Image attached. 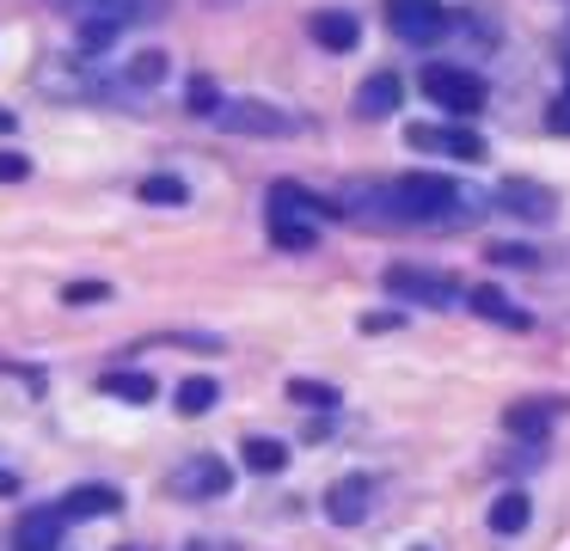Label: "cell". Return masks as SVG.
<instances>
[{
  "label": "cell",
  "instance_id": "obj_1",
  "mask_svg": "<svg viewBox=\"0 0 570 551\" xmlns=\"http://www.w3.org/2000/svg\"><path fill=\"white\" fill-rule=\"evenodd\" d=\"M337 215L332 203H320L313 190H301V184H271V196H264V227H271V245H283V252H313L320 245V220Z\"/></svg>",
  "mask_w": 570,
  "mask_h": 551
},
{
  "label": "cell",
  "instance_id": "obj_2",
  "mask_svg": "<svg viewBox=\"0 0 570 551\" xmlns=\"http://www.w3.org/2000/svg\"><path fill=\"white\" fill-rule=\"evenodd\" d=\"M62 7H68V19L80 24L87 49H105V43H117L129 24H154L173 0H62Z\"/></svg>",
  "mask_w": 570,
  "mask_h": 551
},
{
  "label": "cell",
  "instance_id": "obj_3",
  "mask_svg": "<svg viewBox=\"0 0 570 551\" xmlns=\"http://www.w3.org/2000/svg\"><path fill=\"white\" fill-rule=\"evenodd\" d=\"M423 92H430V105H442L448 117H479L484 98H491V86H484V73L460 68V61H430L423 68Z\"/></svg>",
  "mask_w": 570,
  "mask_h": 551
},
{
  "label": "cell",
  "instance_id": "obj_4",
  "mask_svg": "<svg viewBox=\"0 0 570 551\" xmlns=\"http://www.w3.org/2000/svg\"><path fill=\"white\" fill-rule=\"evenodd\" d=\"M381 282H386V294H393V301H411V306H460V301H466V288H460L454 276L423 269V264H393Z\"/></svg>",
  "mask_w": 570,
  "mask_h": 551
},
{
  "label": "cell",
  "instance_id": "obj_5",
  "mask_svg": "<svg viewBox=\"0 0 570 551\" xmlns=\"http://www.w3.org/2000/svg\"><path fill=\"white\" fill-rule=\"evenodd\" d=\"M215 122H222L227 135H258V141H271V135H295V129H301L295 110L264 105V98H222Z\"/></svg>",
  "mask_w": 570,
  "mask_h": 551
},
{
  "label": "cell",
  "instance_id": "obj_6",
  "mask_svg": "<svg viewBox=\"0 0 570 551\" xmlns=\"http://www.w3.org/2000/svg\"><path fill=\"white\" fill-rule=\"evenodd\" d=\"M405 141L417 147V154H442V159H466V166H479L491 147H484L479 129H466V122H411Z\"/></svg>",
  "mask_w": 570,
  "mask_h": 551
},
{
  "label": "cell",
  "instance_id": "obj_7",
  "mask_svg": "<svg viewBox=\"0 0 570 551\" xmlns=\"http://www.w3.org/2000/svg\"><path fill=\"white\" fill-rule=\"evenodd\" d=\"M227 484H234V465L222 453H190L185 465H173V496L185 502H215L227 496Z\"/></svg>",
  "mask_w": 570,
  "mask_h": 551
},
{
  "label": "cell",
  "instance_id": "obj_8",
  "mask_svg": "<svg viewBox=\"0 0 570 551\" xmlns=\"http://www.w3.org/2000/svg\"><path fill=\"white\" fill-rule=\"evenodd\" d=\"M386 24L399 43H435L448 31V7L442 0H386Z\"/></svg>",
  "mask_w": 570,
  "mask_h": 551
},
{
  "label": "cell",
  "instance_id": "obj_9",
  "mask_svg": "<svg viewBox=\"0 0 570 551\" xmlns=\"http://www.w3.org/2000/svg\"><path fill=\"white\" fill-rule=\"evenodd\" d=\"M368 509H374V478L368 472H350V478H337V484L325 490V514H332L337 527H362Z\"/></svg>",
  "mask_w": 570,
  "mask_h": 551
},
{
  "label": "cell",
  "instance_id": "obj_10",
  "mask_svg": "<svg viewBox=\"0 0 570 551\" xmlns=\"http://www.w3.org/2000/svg\"><path fill=\"white\" fill-rule=\"evenodd\" d=\"M497 208H509V215H521V220H552L558 215V196L546 190V184H533V178H503Z\"/></svg>",
  "mask_w": 570,
  "mask_h": 551
},
{
  "label": "cell",
  "instance_id": "obj_11",
  "mask_svg": "<svg viewBox=\"0 0 570 551\" xmlns=\"http://www.w3.org/2000/svg\"><path fill=\"white\" fill-rule=\"evenodd\" d=\"M564 411H570V399H521V404H509V411H503V429H509V435H521V441H540Z\"/></svg>",
  "mask_w": 570,
  "mask_h": 551
},
{
  "label": "cell",
  "instance_id": "obj_12",
  "mask_svg": "<svg viewBox=\"0 0 570 551\" xmlns=\"http://www.w3.org/2000/svg\"><path fill=\"white\" fill-rule=\"evenodd\" d=\"M466 313L491 318V325H503V331H528V325H533L528 306H515L503 288H466Z\"/></svg>",
  "mask_w": 570,
  "mask_h": 551
},
{
  "label": "cell",
  "instance_id": "obj_13",
  "mask_svg": "<svg viewBox=\"0 0 570 551\" xmlns=\"http://www.w3.org/2000/svg\"><path fill=\"white\" fill-rule=\"evenodd\" d=\"M313 37H320V49H332V56H350L362 24H356V12H344V7H320L313 12Z\"/></svg>",
  "mask_w": 570,
  "mask_h": 551
},
{
  "label": "cell",
  "instance_id": "obj_14",
  "mask_svg": "<svg viewBox=\"0 0 570 551\" xmlns=\"http://www.w3.org/2000/svg\"><path fill=\"white\" fill-rule=\"evenodd\" d=\"M56 509L68 514V521H92V514H117L124 509V490H111V484H80V490H68Z\"/></svg>",
  "mask_w": 570,
  "mask_h": 551
},
{
  "label": "cell",
  "instance_id": "obj_15",
  "mask_svg": "<svg viewBox=\"0 0 570 551\" xmlns=\"http://www.w3.org/2000/svg\"><path fill=\"white\" fill-rule=\"evenodd\" d=\"M399 73H368V80L356 86V117H368V122H381V117H393L399 110Z\"/></svg>",
  "mask_w": 570,
  "mask_h": 551
},
{
  "label": "cell",
  "instance_id": "obj_16",
  "mask_svg": "<svg viewBox=\"0 0 570 551\" xmlns=\"http://www.w3.org/2000/svg\"><path fill=\"white\" fill-rule=\"evenodd\" d=\"M62 527H68L62 509H31L19 521V551H56L62 545Z\"/></svg>",
  "mask_w": 570,
  "mask_h": 551
},
{
  "label": "cell",
  "instance_id": "obj_17",
  "mask_svg": "<svg viewBox=\"0 0 570 551\" xmlns=\"http://www.w3.org/2000/svg\"><path fill=\"white\" fill-rule=\"evenodd\" d=\"M533 521V502L521 496V490H503V496L491 502V533H503V539H515L521 527Z\"/></svg>",
  "mask_w": 570,
  "mask_h": 551
},
{
  "label": "cell",
  "instance_id": "obj_18",
  "mask_svg": "<svg viewBox=\"0 0 570 551\" xmlns=\"http://www.w3.org/2000/svg\"><path fill=\"white\" fill-rule=\"evenodd\" d=\"M99 386L111 392V399H124V404H148L154 392H160V386H154V374H141V367H117V374L99 380Z\"/></svg>",
  "mask_w": 570,
  "mask_h": 551
},
{
  "label": "cell",
  "instance_id": "obj_19",
  "mask_svg": "<svg viewBox=\"0 0 570 551\" xmlns=\"http://www.w3.org/2000/svg\"><path fill=\"white\" fill-rule=\"evenodd\" d=\"M141 203H154V208H178V203H185V178H173V171H154V178H141Z\"/></svg>",
  "mask_w": 570,
  "mask_h": 551
},
{
  "label": "cell",
  "instance_id": "obj_20",
  "mask_svg": "<svg viewBox=\"0 0 570 551\" xmlns=\"http://www.w3.org/2000/svg\"><path fill=\"white\" fill-rule=\"evenodd\" d=\"M246 465H252V472H283V465H288V447H283L276 435H252V441H246Z\"/></svg>",
  "mask_w": 570,
  "mask_h": 551
},
{
  "label": "cell",
  "instance_id": "obj_21",
  "mask_svg": "<svg viewBox=\"0 0 570 551\" xmlns=\"http://www.w3.org/2000/svg\"><path fill=\"white\" fill-rule=\"evenodd\" d=\"M166 80V56L160 49H141V56L124 61V86H160Z\"/></svg>",
  "mask_w": 570,
  "mask_h": 551
},
{
  "label": "cell",
  "instance_id": "obj_22",
  "mask_svg": "<svg viewBox=\"0 0 570 551\" xmlns=\"http://www.w3.org/2000/svg\"><path fill=\"white\" fill-rule=\"evenodd\" d=\"M215 399H222V386H215V380H203V374L178 386V411H185V416H203V411H209Z\"/></svg>",
  "mask_w": 570,
  "mask_h": 551
},
{
  "label": "cell",
  "instance_id": "obj_23",
  "mask_svg": "<svg viewBox=\"0 0 570 551\" xmlns=\"http://www.w3.org/2000/svg\"><path fill=\"white\" fill-rule=\"evenodd\" d=\"M288 399H295V404H320V411H332V404H337V386H325V380H288Z\"/></svg>",
  "mask_w": 570,
  "mask_h": 551
},
{
  "label": "cell",
  "instance_id": "obj_24",
  "mask_svg": "<svg viewBox=\"0 0 570 551\" xmlns=\"http://www.w3.org/2000/svg\"><path fill=\"white\" fill-rule=\"evenodd\" d=\"M190 110H197V117H215V110H222V92H215V80H190Z\"/></svg>",
  "mask_w": 570,
  "mask_h": 551
},
{
  "label": "cell",
  "instance_id": "obj_25",
  "mask_svg": "<svg viewBox=\"0 0 570 551\" xmlns=\"http://www.w3.org/2000/svg\"><path fill=\"white\" fill-rule=\"evenodd\" d=\"M105 294H111L105 282H68L62 301H68V306H92V301H105Z\"/></svg>",
  "mask_w": 570,
  "mask_h": 551
},
{
  "label": "cell",
  "instance_id": "obj_26",
  "mask_svg": "<svg viewBox=\"0 0 570 551\" xmlns=\"http://www.w3.org/2000/svg\"><path fill=\"white\" fill-rule=\"evenodd\" d=\"M491 264H515V269H528L533 264V252H528V245H491Z\"/></svg>",
  "mask_w": 570,
  "mask_h": 551
},
{
  "label": "cell",
  "instance_id": "obj_27",
  "mask_svg": "<svg viewBox=\"0 0 570 551\" xmlns=\"http://www.w3.org/2000/svg\"><path fill=\"white\" fill-rule=\"evenodd\" d=\"M19 178H31V159L26 154H0V184H19Z\"/></svg>",
  "mask_w": 570,
  "mask_h": 551
},
{
  "label": "cell",
  "instance_id": "obj_28",
  "mask_svg": "<svg viewBox=\"0 0 570 551\" xmlns=\"http://www.w3.org/2000/svg\"><path fill=\"white\" fill-rule=\"evenodd\" d=\"M546 129H564L570 135V98H558V105L546 110Z\"/></svg>",
  "mask_w": 570,
  "mask_h": 551
},
{
  "label": "cell",
  "instance_id": "obj_29",
  "mask_svg": "<svg viewBox=\"0 0 570 551\" xmlns=\"http://www.w3.org/2000/svg\"><path fill=\"white\" fill-rule=\"evenodd\" d=\"M393 325H399L393 313H368V318H362V331H393Z\"/></svg>",
  "mask_w": 570,
  "mask_h": 551
},
{
  "label": "cell",
  "instance_id": "obj_30",
  "mask_svg": "<svg viewBox=\"0 0 570 551\" xmlns=\"http://www.w3.org/2000/svg\"><path fill=\"white\" fill-rule=\"evenodd\" d=\"M185 551H234V545H222V539H197V545H185Z\"/></svg>",
  "mask_w": 570,
  "mask_h": 551
},
{
  "label": "cell",
  "instance_id": "obj_31",
  "mask_svg": "<svg viewBox=\"0 0 570 551\" xmlns=\"http://www.w3.org/2000/svg\"><path fill=\"white\" fill-rule=\"evenodd\" d=\"M13 129H19V117H13L7 105H0V135H13Z\"/></svg>",
  "mask_w": 570,
  "mask_h": 551
},
{
  "label": "cell",
  "instance_id": "obj_32",
  "mask_svg": "<svg viewBox=\"0 0 570 551\" xmlns=\"http://www.w3.org/2000/svg\"><path fill=\"white\" fill-rule=\"evenodd\" d=\"M209 7H239V0H209Z\"/></svg>",
  "mask_w": 570,
  "mask_h": 551
},
{
  "label": "cell",
  "instance_id": "obj_33",
  "mask_svg": "<svg viewBox=\"0 0 570 551\" xmlns=\"http://www.w3.org/2000/svg\"><path fill=\"white\" fill-rule=\"evenodd\" d=\"M564 98H570V68H564Z\"/></svg>",
  "mask_w": 570,
  "mask_h": 551
},
{
  "label": "cell",
  "instance_id": "obj_34",
  "mask_svg": "<svg viewBox=\"0 0 570 551\" xmlns=\"http://www.w3.org/2000/svg\"><path fill=\"white\" fill-rule=\"evenodd\" d=\"M417 551H430V545H417Z\"/></svg>",
  "mask_w": 570,
  "mask_h": 551
}]
</instances>
